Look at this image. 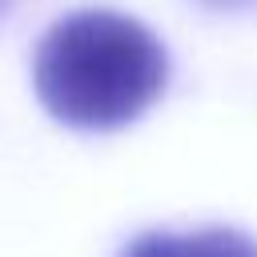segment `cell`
Returning a JSON list of instances; mask_svg holds the SVG:
<instances>
[{
    "instance_id": "2",
    "label": "cell",
    "mask_w": 257,
    "mask_h": 257,
    "mask_svg": "<svg viewBox=\"0 0 257 257\" xmlns=\"http://www.w3.org/2000/svg\"><path fill=\"white\" fill-rule=\"evenodd\" d=\"M120 257H257V237L229 229V225H209L193 233H141L137 241L124 245Z\"/></svg>"
},
{
    "instance_id": "1",
    "label": "cell",
    "mask_w": 257,
    "mask_h": 257,
    "mask_svg": "<svg viewBox=\"0 0 257 257\" xmlns=\"http://www.w3.org/2000/svg\"><path fill=\"white\" fill-rule=\"evenodd\" d=\"M169 80L165 44L133 16L84 8L56 20L32 52L40 104L72 128H120L137 120Z\"/></svg>"
},
{
    "instance_id": "3",
    "label": "cell",
    "mask_w": 257,
    "mask_h": 257,
    "mask_svg": "<svg viewBox=\"0 0 257 257\" xmlns=\"http://www.w3.org/2000/svg\"><path fill=\"white\" fill-rule=\"evenodd\" d=\"M205 4H213V8H241V4H253V0H205Z\"/></svg>"
},
{
    "instance_id": "4",
    "label": "cell",
    "mask_w": 257,
    "mask_h": 257,
    "mask_svg": "<svg viewBox=\"0 0 257 257\" xmlns=\"http://www.w3.org/2000/svg\"><path fill=\"white\" fill-rule=\"evenodd\" d=\"M4 4H8V0H0V8H4Z\"/></svg>"
}]
</instances>
